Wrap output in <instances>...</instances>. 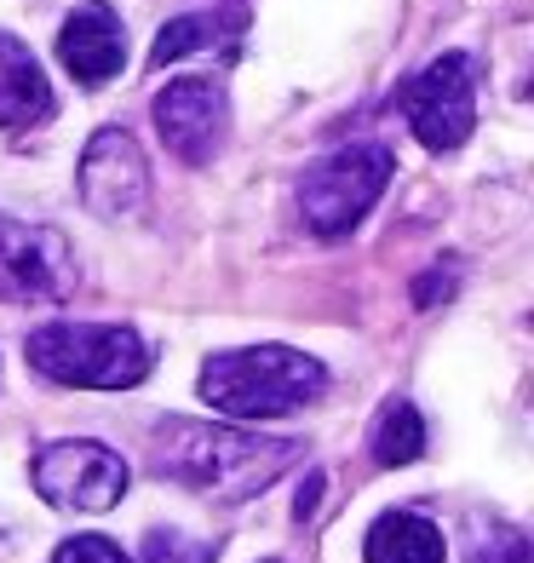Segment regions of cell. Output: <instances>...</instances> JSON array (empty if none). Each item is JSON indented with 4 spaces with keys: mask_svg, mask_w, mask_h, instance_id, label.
Wrapping results in <instances>:
<instances>
[{
    "mask_svg": "<svg viewBox=\"0 0 534 563\" xmlns=\"http://www.w3.org/2000/svg\"><path fill=\"white\" fill-rule=\"evenodd\" d=\"M149 115H156L162 144L190 167H208L224 150V133H231V98L208 75H185L167 92H156V110Z\"/></svg>",
    "mask_w": 534,
    "mask_h": 563,
    "instance_id": "obj_8",
    "label": "cell"
},
{
    "mask_svg": "<svg viewBox=\"0 0 534 563\" xmlns=\"http://www.w3.org/2000/svg\"><path fill=\"white\" fill-rule=\"evenodd\" d=\"M448 288H454V276H443V271H431L425 282H420V288H414V305H420V311H431V299H448Z\"/></svg>",
    "mask_w": 534,
    "mask_h": 563,
    "instance_id": "obj_18",
    "label": "cell"
},
{
    "mask_svg": "<svg viewBox=\"0 0 534 563\" xmlns=\"http://www.w3.org/2000/svg\"><path fill=\"white\" fill-rule=\"evenodd\" d=\"M53 563H133V558H126L110 534H75V541L58 547Z\"/></svg>",
    "mask_w": 534,
    "mask_h": 563,
    "instance_id": "obj_17",
    "label": "cell"
},
{
    "mask_svg": "<svg viewBox=\"0 0 534 563\" xmlns=\"http://www.w3.org/2000/svg\"><path fill=\"white\" fill-rule=\"evenodd\" d=\"M30 368L81 391H133L149 379V345L121 322H46L30 340Z\"/></svg>",
    "mask_w": 534,
    "mask_h": 563,
    "instance_id": "obj_3",
    "label": "cell"
},
{
    "mask_svg": "<svg viewBox=\"0 0 534 563\" xmlns=\"http://www.w3.org/2000/svg\"><path fill=\"white\" fill-rule=\"evenodd\" d=\"M368 563H443V529L420 511H379L374 529L363 534Z\"/></svg>",
    "mask_w": 534,
    "mask_h": 563,
    "instance_id": "obj_12",
    "label": "cell"
},
{
    "mask_svg": "<svg viewBox=\"0 0 534 563\" xmlns=\"http://www.w3.org/2000/svg\"><path fill=\"white\" fill-rule=\"evenodd\" d=\"M391 173H397V156L386 144H345L334 156H322L299 178L304 224H311L316 236H345V230H356L374 213V201L386 196Z\"/></svg>",
    "mask_w": 534,
    "mask_h": 563,
    "instance_id": "obj_4",
    "label": "cell"
},
{
    "mask_svg": "<svg viewBox=\"0 0 534 563\" xmlns=\"http://www.w3.org/2000/svg\"><path fill=\"white\" fill-rule=\"evenodd\" d=\"M213 558H219L213 541H190L178 529H156L144 541V563H213Z\"/></svg>",
    "mask_w": 534,
    "mask_h": 563,
    "instance_id": "obj_16",
    "label": "cell"
},
{
    "mask_svg": "<svg viewBox=\"0 0 534 563\" xmlns=\"http://www.w3.org/2000/svg\"><path fill=\"white\" fill-rule=\"evenodd\" d=\"M35 489L64 506V511H110L126 495V460L92 438H69V443H46L35 454Z\"/></svg>",
    "mask_w": 534,
    "mask_h": 563,
    "instance_id": "obj_7",
    "label": "cell"
},
{
    "mask_svg": "<svg viewBox=\"0 0 534 563\" xmlns=\"http://www.w3.org/2000/svg\"><path fill=\"white\" fill-rule=\"evenodd\" d=\"M196 391L224 420H282L327 391V368L293 345H247L208 356Z\"/></svg>",
    "mask_w": 534,
    "mask_h": 563,
    "instance_id": "obj_2",
    "label": "cell"
},
{
    "mask_svg": "<svg viewBox=\"0 0 534 563\" xmlns=\"http://www.w3.org/2000/svg\"><path fill=\"white\" fill-rule=\"evenodd\" d=\"M374 466H414V460L425 454V420H420V408L409 397H391L386 408H379V420H374Z\"/></svg>",
    "mask_w": 534,
    "mask_h": 563,
    "instance_id": "obj_13",
    "label": "cell"
},
{
    "mask_svg": "<svg viewBox=\"0 0 534 563\" xmlns=\"http://www.w3.org/2000/svg\"><path fill=\"white\" fill-rule=\"evenodd\" d=\"M316 495H322V472H311V477H304V489H299V500H293V518H299V523L316 511Z\"/></svg>",
    "mask_w": 534,
    "mask_h": 563,
    "instance_id": "obj_19",
    "label": "cell"
},
{
    "mask_svg": "<svg viewBox=\"0 0 534 563\" xmlns=\"http://www.w3.org/2000/svg\"><path fill=\"white\" fill-rule=\"evenodd\" d=\"M81 201L98 213V219H138L144 201H149V167H144V150L133 144V133H121V126H104V133H92L87 156H81Z\"/></svg>",
    "mask_w": 534,
    "mask_h": 563,
    "instance_id": "obj_9",
    "label": "cell"
},
{
    "mask_svg": "<svg viewBox=\"0 0 534 563\" xmlns=\"http://www.w3.org/2000/svg\"><path fill=\"white\" fill-rule=\"evenodd\" d=\"M149 443H156L149 466L162 477L185 483L196 495H213V500L265 495L299 460L293 438H259V431H242V426H208V420H178V415L156 420Z\"/></svg>",
    "mask_w": 534,
    "mask_h": 563,
    "instance_id": "obj_1",
    "label": "cell"
},
{
    "mask_svg": "<svg viewBox=\"0 0 534 563\" xmlns=\"http://www.w3.org/2000/svg\"><path fill=\"white\" fill-rule=\"evenodd\" d=\"M466 563H529V541H523V529H512V523H489V529H477V541H471Z\"/></svg>",
    "mask_w": 534,
    "mask_h": 563,
    "instance_id": "obj_15",
    "label": "cell"
},
{
    "mask_svg": "<svg viewBox=\"0 0 534 563\" xmlns=\"http://www.w3.org/2000/svg\"><path fill=\"white\" fill-rule=\"evenodd\" d=\"M58 64H64L81 87L115 81L121 64H126V30H121L115 7H104V0L75 7V12L64 18V30H58Z\"/></svg>",
    "mask_w": 534,
    "mask_h": 563,
    "instance_id": "obj_10",
    "label": "cell"
},
{
    "mask_svg": "<svg viewBox=\"0 0 534 563\" xmlns=\"http://www.w3.org/2000/svg\"><path fill=\"white\" fill-rule=\"evenodd\" d=\"M53 121V87L35 53L18 35L0 30V133H23V126Z\"/></svg>",
    "mask_w": 534,
    "mask_h": 563,
    "instance_id": "obj_11",
    "label": "cell"
},
{
    "mask_svg": "<svg viewBox=\"0 0 534 563\" xmlns=\"http://www.w3.org/2000/svg\"><path fill=\"white\" fill-rule=\"evenodd\" d=\"M75 288V247L53 224L0 213V305H58Z\"/></svg>",
    "mask_w": 534,
    "mask_h": 563,
    "instance_id": "obj_6",
    "label": "cell"
},
{
    "mask_svg": "<svg viewBox=\"0 0 534 563\" xmlns=\"http://www.w3.org/2000/svg\"><path fill=\"white\" fill-rule=\"evenodd\" d=\"M402 115L425 150H460L477 126V64L466 53H443L402 87Z\"/></svg>",
    "mask_w": 534,
    "mask_h": 563,
    "instance_id": "obj_5",
    "label": "cell"
},
{
    "mask_svg": "<svg viewBox=\"0 0 534 563\" xmlns=\"http://www.w3.org/2000/svg\"><path fill=\"white\" fill-rule=\"evenodd\" d=\"M224 35V18H213V12H190V18H173L167 30L156 35V46H149V64H173V58H190V53H201V46H213Z\"/></svg>",
    "mask_w": 534,
    "mask_h": 563,
    "instance_id": "obj_14",
    "label": "cell"
},
{
    "mask_svg": "<svg viewBox=\"0 0 534 563\" xmlns=\"http://www.w3.org/2000/svg\"><path fill=\"white\" fill-rule=\"evenodd\" d=\"M265 563H276V558H265Z\"/></svg>",
    "mask_w": 534,
    "mask_h": 563,
    "instance_id": "obj_20",
    "label": "cell"
}]
</instances>
